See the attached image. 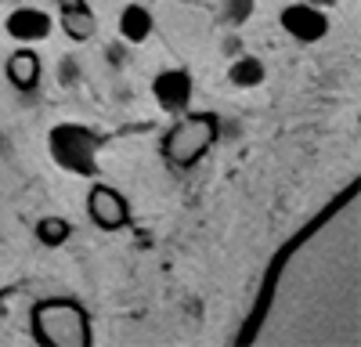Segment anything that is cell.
<instances>
[{
	"label": "cell",
	"instance_id": "3",
	"mask_svg": "<svg viewBox=\"0 0 361 347\" xmlns=\"http://www.w3.org/2000/svg\"><path fill=\"white\" fill-rule=\"evenodd\" d=\"M98 134L76 127V123H62L51 130V156L62 170L83 174V178H94L98 174Z\"/></svg>",
	"mask_w": 361,
	"mask_h": 347
},
{
	"label": "cell",
	"instance_id": "12",
	"mask_svg": "<svg viewBox=\"0 0 361 347\" xmlns=\"http://www.w3.org/2000/svg\"><path fill=\"white\" fill-rule=\"evenodd\" d=\"M69 236H73V224L66 217H44L37 224V239L44 246H62V243H69Z\"/></svg>",
	"mask_w": 361,
	"mask_h": 347
},
{
	"label": "cell",
	"instance_id": "9",
	"mask_svg": "<svg viewBox=\"0 0 361 347\" xmlns=\"http://www.w3.org/2000/svg\"><path fill=\"white\" fill-rule=\"evenodd\" d=\"M152 29H156V22H152V11L145 4H127L119 11V37L127 44H145L152 37Z\"/></svg>",
	"mask_w": 361,
	"mask_h": 347
},
{
	"label": "cell",
	"instance_id": "14",
	"mask_svg": "<svg viewBox=\"0 0 361 347\" xmlns=\"http://www.w3.org/2000/svg\"><path fill=\"white\" fill-rule=\"evenodd\" d=\"M307 4H333V0H307Z\"/></svg>",
	"mask_w": 361,
	"mask_h": 347
},
{
	"label": "cell",
	"instance_id": "1",
	"mask_svg": "<svg viewBox=\"0 0 361 347\" xmlns=\"http://www.w3.org/2000/svg\"><path fill=\"white\" fill-rule=\"evenodd\" d=\"M33 340L40 347H87L90 318L76 300H40L33 308Z\"/></svg>",
	"mask_w": 361,
	"mask_h": 347
},
{
	"label": "cell",
	"instance_id": "7",
	"mask_svg": "<svg viewBox=\"0 0 361 347\" xmlns=\"http://www.w3.org/2000/svg\"><path fill=\"white\" fill-rule=\"evenodd\" d=\"M8 29V37H15L18 44H40L51 37V29H54V18L40 8H15L4 22Z\"/></svg>",
	"mask_w": 361,
	"mask_h": 347
},
{
	"label": "cell",
	"instance_id": "8",
	"mask_svg": "<svg viewBox=\"0 0 361 347\" xmlns=\"http://www.w3.org/2000/svg\"><path fill=\"white\" fill-rule=\"evenodd\" d=\"M40 58L29 51V47H18L11 58H8V80L18 87V91H37L40 83Z\"/></svg>",
	"mask_w": 361,
	"mask_h": 347
},
{
	"label": "cell",
	"instance_id": "6",
	"mask_svg": "<svg viewBox=\"0 0 361 347\" xmlns=\"http://www.w3.org/2000/svg\"><path fill=\"white\" fill-rule=\"evenodd\" d=\"M192 91L195 87H192V76L185 69H166L152 80V95H156L159 109L170 112V116H180L192 105Z\"/></svg>",
	"mask_w": 361,
	"mask_h": 347
},
{
	"label": "cell",
	"instance_id": "5",
	"mask_svg": "<svg viewBox=\"0 0 361 347\" xmlns=\"http://www.w3.org/2000/svg\"><path fill=\"white\" fill-rule=\"evenodd\" d=\"M279 22H282V29L293 37V40H300V44H318L325 33H329V18H325V11L322 8H314V4H289L282 15H279Z\"/></svg>",
	"mask_w": 361,
	"mask_h": 347
},
{
	"label": "cell",
	"instance_id": "2",
	"mask_svg": "<svg viewBox=\"0 0 361 347\" xmlns=\"http://www.w3.org/2000/svg\"><path fill=\"white\" fill-rule=\"evenodd\" d=\"M221 134V123L214 112H180V120L163 134V159L177 170H188L195 166Z\"/></svg>",
	"mask_w": 361,
	"mask_h": 347
},
{
	"label": "cell",
	"instance_id": "11",
	"mask_svg": "<svg viewBox=\"0 0 361 347\" xmlns=\"http://www.w3.org/2000/svg\"><path fill=\"white\" fill-rule=\"evenodd\" d=\"M228 76H231L235 87L250 91V87H260V83H264L267 73H264V62H260V58H250V54H246V58H238V62H231V73H228Z\"/></svg>",
	"mask_w": 361,
	"mask_h": 347
},
{
	"label": "cell",
	"instance_id": "4",
	"mask_svg": "<svg viewBox=\"0 0 361 347\" xmlns=\"http://www.w3.org/2000/svg\"><path fill=\"white\" fill-rule=\"evenodd\" d=\"M87 214H90V221H94L98 228L119 231V228L130 224V202H127L123 192H116L109 185H94L87 192Z\"/></svg>",
	"mask_w": 361,
	"mask_h": 347
},
{
	"label": "cell",
	"instance_id": "13",
	"mask_svg": "<svg viewBox=\"0 0 361 347\" xmlns=\"http://www.w3.org/2000/svg\"><path fill=\"white\" fill-rule=\"evenodd\" d=\"M87 0H58V11H73V8H83Z\"/></svg>",
	"mask_w": 361,
	"mask_h": 347
},
{
	"label": "cell",
	"instance_id": "10",
	"mask_svg": "<svg viewBox=\"0 0 361 347\" xmlns=\"http://www.w3.org/2000/svg\"><path fill=\"white\" fill-rule=\"evenodd\" d=\"M62 29L69 33V40H76V44H83V40H90L98 33V18L87 11V4L83 8H73V11H62Z\"/></svg>",
	"mask_w": 361,
	"mask_h": 347
}]
</instances>
